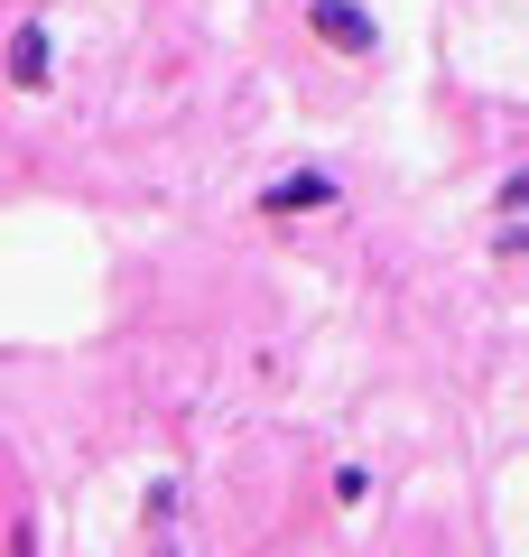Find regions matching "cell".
Listing matches in <instances>:
<instances>
[{
    "label": "cell",
    "mask_w": 529,
    "mask_h": 557,
    "mask_svg": "<svg viewBox=\"0 0 529 557\" xmlns=\"http://www.w3.org/2000/svg\"><path fill=\"white\" fill-rule=\"evenodd\" d=\"M57 75H65L57 20H10V38H0V84H10L20 102H47V94H57Z\"/></svg>",
    "instance_id": "3957f363"
},
{
    "label": "cell",
    "mask_w": 529,
    "mask_h": 557,
    "mask_svg": "<svg viewBox=\"0 0 529 557\" xmlns=\"http://www.w3.org/2000/svg\"><path fill=\"white\" fill-rule=\"evenodd\" d=\"M344 205H353V186H344V168H325V159H297V168H279V177L251 186V223H270V233L325 223V214H344Z\"/></svg>",
    "instance_id": "6da1fadb"
},
{
    "label": "cell",
    "mask_w": 529,
    "mask_h": 557,
    "mask_svg": "<svg viewBox=\"0 0 529 557\" xmlns=\"http://www.w3.org/2000/svg\"><path fill=\"white\" fill-rule=\"evenodd\" d=\"M372 493H381V474H372V465H334V474H325V502H334V511H362Z\"/></svg>",
    "instance_id": "5b68a950"
},
{
    "label": "cell",
    "mask_w": 529,
    "mask_h": 557,
    "mask_svg": "<svg viewBox=\"0 0 529 557\" xmlns=\"http://www.w3.org/2000/svg\"><path fill=\"white\" fill-rule=\"evenodd\" d=\"M520 251H529V223L520 214H492V270H520Z\"/></svg>",
    "instance_id": "8992f818"
},
{
    "label": "cell",
    "mask_w": 529,
    "mask_h": 557,
    "mask_svg": "<svg viewBox=\"0 0 529 557\" xmlns=\"http://www.w3.org/2000/svg\"><path fill=\"white\" fill-rule=\"evenodd\" d=\"M492 214H529V177H520V168H502V186H492Z\"/></svg>",
    "instance_id": "52a82bcc"
},
{
    "label": "cell",
    "mask_w": 529,
    "mask_h": 557,
    "mask_svg": "<svg viewBox=\"0 0 529 557\" xmlns=\"http://www.w3.org/2000/svg\"><path fill=\"white\" fill-rule=\"evenodd\" d=\"M10 557H38V539H28V530H20V548H10Z\"/></svg>",
    "instance_id": "ba28073f"
},
{
    "label": "cell",
    "mask_w": 529,
    "mask_h": 557,
    "mask_svg": "<svg viewBox=\"0 0 529 557\" xmlns=\"http://www.w3.org/2000/svg\"><path fill=\"white\" fill-rule=\"evenodd\" d=\"M297 20H307V38L325 47L334 65H381L391 57V28H381L372 0H297Z\"/></svg>",
    "instance_id": "7a4b0ae2"
},
{
    "label": "cell",
    "mask_w": 529,
    "mask_h": 557,
    "mask_svg": "<svg viewBox=\"0 0 529 557\" xmlns=\"http://www.w3.org/2000/svg\"><path fill=\"white\" fill-rule=\"evenodd\" d=\"M139 548L186 557V483L176 474H149V493H139Z\"/></svg>",
    "instance_id": "277c9868"
}]
</instances>
